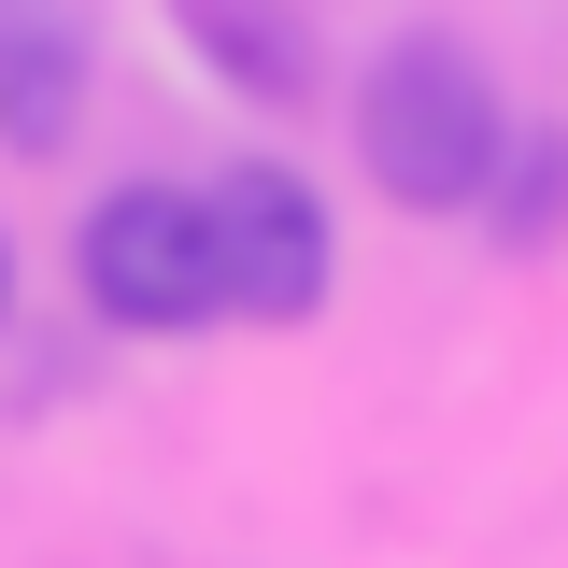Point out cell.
Here are the masks:
<instances>
[{
  "label": "cell",
  "instance_id": "obj_3",
  "mask_svg": "<svg viewBox=\"0 0 568 568\" xmlns=\"http://www.w3.org/2000/svg\"><path fill=\"white\" fill-rule=\"evenodd\" d=\"M213 213V284H227V313L242 327H298V313H327V284H342V227L327 200L284 171V156H227L200 185Z\"/></svg>",
  "mask_w": 568,
  "mask_h": 568
},
{
  "label": "cell",
  "instance_id": "obj_6",
  "mask_svg": "<svg viewBox=\"0 0 568 568\" xmlns=\"http://www.w3.org/2000/svg\"><path fill=\"white\" fill-rule=\"evenodd\" d=\"M484 227L511 242V256H540L568 227V129H511L497 142V185H484Z\"/></svg>",
  "mask_w": 568,
  "mask_h": 568
},
{
  "label": "cell",
  "instance_id": "obj_1",
  "mask_svg": "<svg viewBox=\"0 0 568 568\" xmlns=\"http://www.w3.org/2000/svg\"><path fill=\"white\" fill-rule=\"evenodd\" d=\"M497 142H511V114H497L484 58L455 29H413V43L369 58V85H355V156H369V185L398 213H484Z\"/></svg>",
  "mask_w": 568,
  "mask_h": 568
},
{
  "label": "cell",
  "instance_id": "obj_5",
  "mask_svg": "<svg viewBox=\"0 0 568 568\" xmlns=\"http://www.w3.org/2000/svg\"><path fill=\"white\" fill-rule=\"evenodd\" d=\"M171 29L200 43L213 85H242V100H271V114L313 100V29H298V0H171Z\"/></svg>",
  "mask_w": 568,
  "mask_h": 568
},
{
  "label": "cell",
  "instance_id": "obj_2",
  "mask_svg": "<svg viewBox=\"0 0 568 568\" xmlns=\"http://www.w3.org/2000/svg\"><path fill=\"white\" fill-rule=\"evenodd\" d=\"M71 284H85V313L129 327V342H200V327H227L200 185H114V200L85 213V242H71Z\"/></svg>",
  "mask_w": 568,
  "mask_h": 568
},
{
  "label": "cell",
  "instance_id": "obj_7",
  "mask_svg": "<svg viewBox=\"0 0 568 568\" xmlns=\"http://www.w3.org/2000/svg\"><path fill=\"white\" fill-rule=\"evenodd\" d=\"M0 313H14V242H0Z\"/></svg>",
  "mask_w": 568,
  "mask_h": 568
},
{
  "label": "cell",
  "instance_id": "obj_4",
  "mask_svg": "<svg viewBox=\"0 0 568 568\" xmlns=\"http://www.w3.org/2000/svg\"><path fill=\"white\" fill-rule=\"evenodd\" d=\"M71 129H85V29L0 0V156H58Z\"/></svg>",
  "mask_w": 568,
  "mask_h": 568
}]
</instances>
